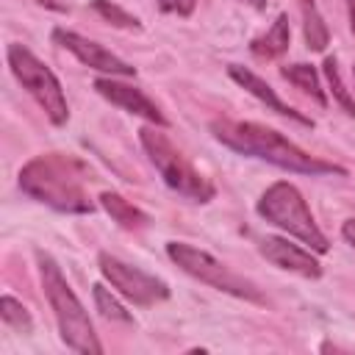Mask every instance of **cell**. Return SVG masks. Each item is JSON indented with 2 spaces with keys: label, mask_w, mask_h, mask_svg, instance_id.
<instances>
[{
  "label": "cell",
  "mask_w": 355,
  "mask_h": 355,
  "mask_svg": "<svg viewBox=\"0 0 355 355\" xmlns=\"http://www.w3.org/2000/svg\"><path fill=\"white\" fill-rule=\"evenodd\" d=\"M211 136L239 153V155H247V158H261L277 169H286V172H294V175H311V178H324V175H338V178H347L349 172L333 161H324V158H316V155H308L302 147H297L288 136H283L280 130L269 128V125H261V122H250V119H214L208 125Z\"/></svg>",
  "instance_id": "1"
},
{
  "label": "cell",
  "mask_w": 355,
  "mask_h": 355,
  "mask_svg": "<svg viewBox=\"0 0 355 355\" xmlns=\"http://www.w3.org/2000/svg\"><path fill=\"white\" fill-rule=\"evenodd\" d=\"M86 183H89V166L78 155L42 153L33 155L19 169V189L31 200L58 214H72V216L94 214L97 205L89 197Z\"/></svg>",
  "instance_id": "2"
},
{
  "label": "cell",
  "mask_w": 355,
  "mask_h": 355,
  "mask_svg": "<svg viewBox=\"0 0 355 355\" xmlns=\"http://www.w3.org/2000/svg\"><path fill=\"white\" fill-rule=\"evenodd\" d=\"M36 266H39V280H42V291L53 308L55 324H58V336L61 341L80 355H100L103 344L94 333V324L83 308V302L78 300V294L72 291V286L67 283L58 261L44 252L36 250Z\"/></svg>",
  "instance_id": "3"
},
{
  "label": "cell",
  "mask_w": 355,
  "mask_h": 355,
  "mask_svg": "<svg viewBox=\"0 0 355 355\" xmlns=\"http://www.w3.org/2000/svg\"><path fill=\"white\" fill-rule=\"evenodd\" d=\"M255 211L269 225H275L283 233L294 236L297 241L308 244V250H313L316 255H324L330 250L327 236L319 230V225H316V219H313L302 191L294 183L275 180L272 186H266V191L255 202Z\"/></svg>",
  "instance_id": "4"
},
{
  "label": "cell",
  "mask_w": 355,
  "mask_h": 355,
  "mask_svg": "<svg viewBox=\"0 0 355 355\" xmlns=\"http://www.w3.org/2000/svg\"><path fill=\"white\" fill-rule=\"evenodd\" d=\"M139 141L150 158V164L155 166V172L161 175V180L180 197L191 200V202H211L216 194V186L169 141L166 133H161L158 125L141 128L139 130Z\"/></svg>",
  "instance_id": "5"
},
{
  "label": "cell",
  "mask_w": 355,
  "mask_h": 355,
  "mask_svg": "<svg viewBox=\"0 0 355 355\" xmlns=\"http://www.w3.org/2000/svg\"><path fill=\"white\" fill-rule=\"evenodd\" d=\"M166 255L169 261L186 272L189 277L222 291V294H230L236 300H244V302H255V305H263L266 297L263 291L244 275L233 272L227 263H222L219 258H214L211 252L194 247V244H186V241H166Z\"/></svg>",
  "instance_id": "6"
},
{
  "label": "cell",
  "mask_w": 355,
  "mask_h": 355,
  "mask_svg": "<svg viewBox=\"0 0 355 355\" xmlns=\"http://www.w3.org/2000/svg\"><path fill=\"white\" fill-rule=\"evenodd\" d=\"M6 58H8V67H11L14 78L39 103V108L44 111V116L55 128L67 125L69 122V103H67V94H64L61 80L55 78V72L36 53H31L19 42H11L6 47Z\"/></svg>",
  "instance_id": "7"
},
{
  "label": "cell",
  "mask_w": 355,
  "mask_h": 355,
  "mask_svg": "<svg viewBox=\"0 0 355 355\" xmlns=\"http://www.w3.org/2000/svg\"><path fill=\"white\" fill-rule=\"evenodd\" d=\"M97 266H100V275L105 277V283L111 288H116L119 297H125L128 302H133L139 308H153L158 302H166L172 294L166 280H161L111 252H97Z\"/></svg>",
  "instance_id": "8"
},
{
  "label": "cell",
  "mask_w": 355,
  "mask_h": 355,
  "mask_svg": "<svg viewBox=\"0 0 355 355\" xmlns=\"http://www.w3.org/2000/svg\"><path fill=\"white\" fill-rule=\"evenodd\" d=\"M50 36H53V42H55L58 47H64L67 53H72L83 67H89V69H94V72L114 75V78H136V67H133V64H128V61L119 58L116 53L105 50L100 42L80 36L78 31L53 28Z\"/></svg>",
  "instance_id": "9"
},
{
  "label": "cell",
  "mask_w": 355,
  "mask_h": 355,
  "mask_svg": "<svg viewBox=\"0 0 355 355\" xmlns=\"http://www.w3.org/2000/svg\"><path fill=\"white\" fill-rule=\"evenodd\" d=\"M94 92H97L103 100H108L111 105H116V108H122V111H128V114H133V116H141V119H147L150 125L169 128V119L164 116V111H161L141 89H136V86H130V83H122V80H116L114 75H100V78L94 80Z\"/></svg>",
  "instance_id": "10"
},
{
  "label": "cell",
  "mask_w": 355,
  "mask_h": 355,
  "mask_svg": "<svg viewBox=\"0 0 355 355\" xmlns=\"http://www.w3.org/2000/svg\"><path fill=\"white\" fill-rule=\"evenodd\" d=\"M258 252L272 266L291 272V275H300V277H308V280H319L324 272L313 250H305V247H300L283 236H263L258 241Z\"/></svg>",
  "instance_id": "11"
},
{
  "label": "cell",
  "mask_w": 355,
  "mask_h": 355,
  "mask_svg": "<svg viewBox=\"0 0 355 355\" xmlns=\"http://www.w3.org/2000/svg\"><path fill=\"white\" fill-rule=\"evenodd\" d=\"M227 75H230V80H236L247 94H252L258 103H263L269 111H275V114H280V116H286V119H291V122H297V125H302V128H313V125H316L311 116H305V114L297 111L294 105L283 103V100L275 94V89H272L261 75H255L250 67L227 64Z\"/></svg>",
  "instance_id": "12"
},
{
  "label": "cell",
  "mask_w": 355,
  "mask_h": 355,
  "mask_svg": "<svg viewBox=\"0 0 355 355\" xmlns=\"http://www.w3.org/2000/svg\"><path fill=\"white\" fill-rule=\"evenodd\" d=\"M291 44V28H288V14H277L275 22L250 42V53L261 61H272V58H280Z\"/></svg>",
  "instance_id": "13"
},
{
  "label": "cell",
  "mask_w": 355,
  "mask_h": 355,
  "mask_svg": "<svg viewBox=\"0 0 355 355\" xmlns=\"http://www.w3.org/2000/svg\"><path fill=\"white\" fill-rule=\"evenodd\" d=\"M100 205H103V211L111 216V222H116L122 230H144V227H150V214L147 211H141L139 205H133V202H128L119 191H100Z\"/></svg>",
  "instance_id": "14"
},
{
  "label": "cell",
  "mask_w": 355,
  "mask_h": 355,
  "mask_svg": "<svg viewBox=\"0 0 355 355\" xmlns=\"http://www.w3.org/2000/svg\"><path fill=\"white\" fill-rule=\"evenodd\" d=\"M280 75L291 83V86H297L302 94H308L316 105H327V89L322 86V80H319V72H316V67L313 64H302V61H297V64H286V67H280Z\"/></svg>",
  "instance_id": "15"
},
{
  "label": "cell",
  "mask_w": 355,
  "mask_h": 355,
  "mask_svg": "<svg viewBox=\"0 0 355 355\" xmlns=\"http://www.w3.org/2000/svg\"><path fill=\"white\" fill-rule=\"evenodd\" d=\"M297 6H300V14H302V36H305L308 50L322 53L330 44V28H327L316 0H297Z\"/></svg>",
  "instance_id": "16"
},
{
  "label": "cell",
  "mask_w": 355,
  "mask_h": 355,
  "mask_svg": "<svg viewBox=\"0 0 355 355\" xmlns=\"http://www.w3.org/2000/svg\"><path fill=\"white\" fill-rule=\"evenodd\" d=\"M92 297H94V308L100 311L103 319L108 322H122V324H133V313L111 294V288L105 283H94L92 286Z\"/></svg>",
  "instance_id": "17"
},
{
  "label": "cell",
  "mask_w": 355,
  "mask_h": 355,
  "mask_svg": "<svg viewBox=\"0 0 355 355\" xmlns=\"http://www.w3.org/2000/svg\"><path fill=\"white\" fill-rule=\"evenodd\" d=\"M322 72H324L327 92L333 94V100L341 105V111H344L347 116H355V97H352V92L344 86V80H341V72H338V61H336V55H327V58H324Z\"/></svg>",
  "instance_id": "18"
},
{
  "label": "cell",
  "mask_w": 355,
  "mask_h": 355,
  "mask_svg": "<svg viewBox=\"0 0 355 355\" xmlns=\"http://www.w3.org/2000/svg\"><path fill=\"white\" fill-rule=\"evenodd\" d=\"M89 6H92V11L100 17V19H105L108 25H114V28H122V31H141V19L139 17H133L130 11H125L122 6H116V3H111V0H89Z\"/></svg>",
  "instance_id": "19"
},
{
  "label": "cell",
  "mask_w": 355,
  "mask_h": 355,
  "mask_svg": "<svg viewBox=\"0 0 355 355\" xmlns=\"http://www.w3.org/2000/svg\"><path fill=\"white\" fill-rule=\"evenodd\" d=\"M0 319H3V324H8L17 333H31L33 330L31 311L19 300H14L11 294H3L0 297Z\"/></svg>",
  "instance_id": "20"
},
{
  "label": "cell",
  "mask_w": 355,
  "mask_h": 355,
  "mask_svg": "<svg viewBox=\"0 0 355 355\" xmlns=\"http://www.w3.org/2000/svg\"><path fill=\"white\" fill-rule=\"evenodd\" d=\"M155 6L164 14H178V17H191L197 0H155Z\"/></svg>",
  "instance_id": "21"
},
{
  "label": "cell",
  "mask_w": 355,
  "mask_h": 355,
  "mask_svg": "<svg viewBox=\"0 0 355 355\" xmlns=\"http://www.w3.org/2000/svg\"><path fill=\"white\" fill-rule=\"evenodd\" d=\"M341 236H344V241H347L349 247H355V219H344V225H341Z\"/></svg>",
  "instance_id": "22"
},
{
  "label": "cell",
  "mask_w": 355,
  "mask_h": 355,
  "mask_svg": "<svg viewBox=\"0 0 355 355\" xmlns=\"http://www.w3.org/2000/svg\"><path fill=\"white\" fill-rule=\"evenodd\" d=\"M347 14H349V31L355 36V0H347Z\"/></svg>",
  "instance_id": "23"
},
{
  "label": "cell",
  "mask_w": 355,
  "mask_h": 355,
  "mask_svg": "<svg viewBox=\"0 0 355 355\" xmlns=\"http://www.w3.org/2000/svg\"><path fill=\"white\" fill-rule=\"evenodd\" d=\"M247 6H252L255 11H266V6H269V0H244Z\"/></svg>",
  "instance_id": "24"
},
{
  "label": "cell",
  "mask_w": 355,
  "mask_h": 355,
  "mask_svg": "<svg viewBox=\"0 0 355 355\" xmlns=\"http://www.w3.org/2000/svg\"><path fill=\"white\" fill-rule=\"evenodd\" d=\"M352 83H355V64H352Z\"/></svg>",
  "instance_id": "25"
}]
</instances>
